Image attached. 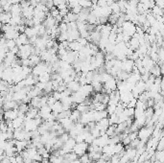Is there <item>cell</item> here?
Listing matches in <instances>:
<instances>
[{"label":"cell","mask_w":164,"mask_h":163,"mask_svg":"<svg viewBox=\"0 0 164 163\" xmlns=\"http://www.w3.org/2000/svg\"><path fill=\"white\" fill-rule=\"evenodd\" d=\"M134 94L131 91L129 92H124V93H120V102L123 104H127L131 101V99H134Z\"/></svg>","instance_id":"cell-15"},{"label":"cell","mask_w":164,"mask_h":163,"mask_svg":"<svg viewBox=\"0 0 164 163\" xmlns=\"http://www.w3.org/2000/svg\"><path fill=\"white\" fill-rule=\"evenodd\" d=\"M19 111L17 108L15 109H9V111H5L2 113V119H4L6 121H14L15 118L18 117Z\"/></svg>","instance_id":"cell-7"},{"label":"cell","mask_w":164,"mask_h":163,"mask_svg":"<svg viewBox=\"0 0 164 163\" xmlns=\"http://www.w3.org/2000/svg\"><path fill=\"white\" fill-rule=\"evenodd\" d=\"M80 5L83 7V9H89L92 7L93 3L91 0H80Z\"/></svg>","instance_id":"cell-30"},{"label":"cell","mask_w":164,"mask_h":163,"mask_svg":"<svg viewBox=\"0 0 164 163\" xmlns=\"http://www.w3.org/2000/svg\"><path fill=\"white\" fill-rule=\"evenodd\" d=\"M69 138H70V135H69V133H64V134L59 136V139L62 141V143H65L66 141H68Z\"/></svg>","instance_id":"cell-38"},{"label":"cell","mask_w":164,"mask_h":163,"mask_svg":"<svg viewBox=\"0 0 164 163\" xmlns=\"http://www.w3.org/2000/svg\"><path fill=\"white\" fill-rule=\"evenodd\" d=\"M100 74H101V83H103V84H106L107 82L112 78L111 75H110L109 72H107V71L103 72V73H100Z\"/></svg>","instance_id":"cell-29"},{"label":"cell","mask_w":164,"mask_h":163,"mask_svg":"<svg viewBox=\"0 0 164 163\" xmlns=\"http://www.w3.org/2000/svg\"><path fill=\"white\" fill-rule=\"evenodd\" d=\"M6 46L8 47V49L11 50L14 49L17 45V41H15V39H7V42H6Z\"/></svg>","instance_id":"cell-34"},{"label":"cell","mask_w":164,"mask_h":163,"mask_svg":"<svg viewBox=\"0 0 164 163\" xmlns=\"http://www.w3.org/2000/svg\"><path fill=\"white\" fill-rule=\"evenodd\" d=\"M20 33L15 29V27L12 28L11 30L7 31L6 33L3 34V37H5L6 39H17L18 37H19Z\"/></svg>","instance_id":"cell-12"},{"label":"cell","mask_w":164,"mask_h":163,"mask_svg":"<svg viewBox=\"0 0 164 163\" xmlns=\"http://www.w3.org/2000/svg\"><path fill=\"white\" fill-rule=\"evenodd\" d=\"M67 17H68V20L69 22H77L78 21V18H79V15L72 12L71 11L69 12V14L67 15Z\"/></svg>","instance_id":"cell-32"},{"label":"cell","mask_w":164,"mask_h":163,"mask_svg":"<svg viewBox=\"0 0 164 163\" xmlns=\"http://www.w3.org/2000/svg\"><path fill=\"white\" fill-rule=\"evenodd\" d=\"M78 41L80 42V44H81L82 46H86V45L88 44V40H87L86 37H79V39H78Z\"/></svg>","instance_id":"cell-40"},{"label":"cell","mask_w":164,"mask_h":163,"mask_svg":"<svg viewBox=\"0 0 164 163\" xmlns=\"http://www.w3.org/2000/svg\"><path fill=\"white\" fill-rule=\"evenodd\" d=\"M15 41H17V45L18 47H20L22 45L29 44V43H30V39H29V37L25 35V34H20L19 37H18L17 39H15Z\"/></svg>","instance_id":"cell-14"},{"label":"cell","mask_w":164,"mask_h":163,"mask_svg":"<svg viewBox=\"0 0 164 163\" xmlns=\"http://www.w3.org/2000/svg\"><path fill=\"white\" fill-rule=\"evenodd\" d=\"M81 116H82V113L78 111V109H73V111H71L70 117L69 118H70L74 123H78V122H80Z\"/></svg>","instance_id":"cell-22"},{"label":"cell","mask_w":164,"mask_h":163,"mask_svg":"<svg viewBox=\"0 0 164 163\" xmlns=\"http://www.w3.org/2000/svg\"><path fill=\"white\" fill-rule=\"evenodd\" d=\"M40 98H42V96H37L33 98L30 102V106H33V108H40Z\"/></svg>","instance_id":"cell-27"},{"label":"cell","mask_w":164,"mask_h":163,"mask_svg":"<svg viewBox=\"0 0 164 163\" xmlns=\"http://www.w3.org/2000/svg\"><path fill=\"white\" fill-rule=\"evenodd\" d=\"M91 84H92L93 89L95 92H101L102 91V88L104 87L103 83H101V82H92Z\"/></svg>","instance_id":"cell-28"},{"label":"cell","mask_w":164,"mask_h":163,"mask_svg":"<svg viewBox=\"0 0 164 163\" xmlns=\"http://www.w3.org/2000/svg\"><path fill=\"white\" fill-rule=\"evenodd\" d=\"M15 146L17 147L18 153H21L22 151L27 149L28 147V141L26 140H15Z\"/></svg>","instance_id":"cell-17"},{"label":"cell","mask_w":164,"mask_h":163,"mask_svg":"<svg viewBox=\"0 0 164 163\" xmlns=\"http://www.w3.org/2000/svg\"><path fill=\"white\" fill-rule=\"evenodd\" d=\"M52 114V108L51 106L46 105L42 106V108H39V116L42 118L43 121H47L48 120V118L50 117V115Z\"/></svg>","instance_id":"cell-9"},{"label":"cell","mask_w":164,"mask_h":163,"mask_svg":"<svg viewBox=\"0 0 164 163\" xmlns=\"http://www.w3.org/2000/svg\"><path fill=\"white\" fill-rule=\"evenodd\" d=\"M80 87H81V84L77 81H72L69 84H67V88L70 90L72 93L79 91Z\"/></svg>","instance_id":"cell-20"},{"label":"cell","mask_w":164,"mask_h":163,"mask_svg":"<svg viewBox=\"0 0 164 163\" xmlns=\"http://www.w3.org/2000/svg\"><path fill=\"white\" fill-rule=\"evenodd\" d=\"M79 159H80L82 163H91V162H92V160L90 159L89 155H88L87 153H86V155L80 156V157H79Z\"/></svg>","instance_id":"cell-36"},{"label":"cell","mask_w":164,"mask_h":163,"mask_svg":"<svg viewBox=\"0 0 164 163\" xmlns=\"http://www.w3.org/2000/svg\"><path fill=\"white\" fill-rule=\"evenodd\" d=\"M0 76H1V80L8 82L9 84H12V78H14V70L12 67L5 68L4 70H2L0 72Z\"/></svg>","instance_id":"cell-6"},{"label":"cell","mask_w":164,"mask_h":163,"mask_svg":"<svg viewBox=\"0 0 164 163\" xmlns=\"http://www.w3.org/2000/svg\"><path fill=\"white\" fill-rule=\"evenodd\" d=\"M58 121L62 124V126L64 127V128L65 130L66 133H69V131H70L72 130V128L74 127V125H75L74 122L72 121L69 117L60 119V120H58Z\"/></svg>","instance_id":"cell-11"},{"label":"cell","mask_w":164,"mask_h":163,"mask_svg":"<svg viewBox=\"0 0 164 163\" xmlns=\"http://www.w3.org/2000/svg\"><path fill=\"white\" fill-rule=\"evenodd\" d=\"M12 19V15L11 12H2L1 15H0V20H1L2 24H9Z\"/></svg>","instance_id":"cell-21"},{"label":"cell","mask_w":164,"mask_h":163,"mask_svg":"<svg viewBox=\"0 0 164 163\" xmlns=\"http://www.w3.org/2000/svg\"><path fill=\"white\" fill-rule=\"evenodd\" d=\"M51 108H52L53 113L57 114V115L64 111V106H62V103L61 101H57L55 104L51 106Z\"/></svg>","instance_id":"cell-19"},{"label":"cell","mask_w":164,"mask_h":163,"mask_svg":"<svg viewBox=\"0 0 164 163\" xmlns=\"http://www.w3.org/2000/svg\"><path fill=\"white\" fill-rule=\"evenodd\" d=\"M152 14L154 15V17H159V15H163V9H161L158 6H154V7L152 9Z\"/></svg>","instance_id":"cell-31"},{"label":"cell","mask_w":164,"mask_h":163,"mask_svg":"<svg viewBox=\"0 0 164 163\" xmlns=\"http://www.w3.org/2000/svg\"><path fill=\"white\" fill-rule=\"evenodd\" d=\"M34 47L35 46L31 43L20 46L19 51L17 53V57L19 59H29L30 56L34 54Z\"/></svg>","instance_id":"cell-1"},{"label":"cell","mask_w":164,"mask_h":163,"mask_svg":"<svg viewBox=\"0 0 164 163\" xmlns=\"http://www.w3.org/2000/svg\"><path fill=\"white\" fill-rule=\"evenodd\" d=\"M48 67H49V64L48 62H45V61H42L39 62V64L35 65L33 67V72L32 74L35 75V76L39 77L40 75H42L44 73H48Z\"/></svg>","instance_id":"cell-2"},{"label":"cell","mask_w":164,"mask_h":163,"mask_svg":"<svg viewBox=\"0 0 164 163\" xmlns=\"http://www.w3.org/2000/svg\"><path fill=\"white\" fill-rule=\"evenodd\" d=\"M88 147H89V144H87L86 142L77 143L76 145H75L74 149H73V153H75L79 157H80V156L86 155V153H87Z\"/></svg>","instance_id":"cell-5"},{"label":"cell","mask_w":164,"mask_h":163,"mask_svg":"<svg viewBox=\"0 0 164 163\" xmlns=\"http://www.w3.org/2000/svg\"><path fill=\"white\" fill-rule=\"evenodd\" d=\"M37 79H39V82H42V83H48V82L52 81V78H51V74L50 73H44L42 75H40V76L37 77Z\"/></svg>","instance_id":"cell-25"},{"label":"cell","mask_w":164,"mask_h":163,"mask_svg":"<svg viewBox=\"0 0 164 163\" xmlns=\"http://www.w3.org/2000/svg\"><path fill=\"white\" fill-rule=\"evenodd\" d=\"M82 46L80 44V42L78 40H75V41H72V42H69V46H68V49L70 51H74V52H79L80 50L82 49Z\"/></svg>","instance_id":"cell-23"},{"label":"cell","mask_w":164,"mask_h":163,"mask_svg":"<svg viewBox=\"0 0 164 163\" xmlns=\"http://www.w3.org/2000/svg\"><path fill=\"white\" fill-rule=\"evenodd\" d=\"M156 2V5L158 6L161 9H164V0H154Z\"/></svg>","instance_id":"cell-42"},{"label":"cell","mask_w":164,"mask_h":163,"mask_svg":"<svg viewBox=\"0 0 164 163\" xmlns=\"http://www.w3.org/2000/svg\"><path fill=\"white\" fill-rule=\"evenodd\" d=\"M122 29L124 35L132 37L134 36V34L136 33V25L134 22H131V21H126L122 26Z\"/></svg>","instance_id":"cell-3"},{"label":"cell","mask_w":164,"mask_h":163,"mask_svg":"<svg viewBox=\"0 0 164 163\" xmlns=\"http://www.w3.org/2000/svg\"><path fill=\"white\" fill-rule=\"evenodd\" d=\"M110 8H111V10H112V14H121L120 7H119L117 2L112 3V4L110 5Z\"/></svg>","instance_id":"cell-33"},{"label":"cell","mask_w":164,"mask_h":163,"mask_svg":"<svg viewBox=\"0 0 164 163\" xmlns=\"http://www.w3.org/2000/svg\"><path fill=\"white\" fill-rule=\"evenodd\" d=\"M134 61H132L131 59H126L122 61V70L127 72V73H131L134 71Z\"/></svg>","instance_id":"cell-8"},{"label":"cell","mask_w":164,"mask_h":163,"mask_svg":"<svg viewBox=\"0 0 164 163\" xmlns=\"http://www.w3.org/2000/svg\"><path fill=\"white\" fill-rule=\"evenodd\" d=\"M76 109H78V111H80L82 114H83V113H86V112H88V111H91L90 106L86 105L84 103H81V104H78Z\"/></svg>","instance_id":"cell-24"},{"label":"cell","mask_w":164,"mask_h":163,"mask_svg":"<svg viewBox=\"0 0 164 163\" xmlns=\"http://www.w3.org/2000/svg\"><path fill=\"white\" fill-rule=\"evenodd\" d=\"M79 91L83 94L86 98H87V97H90L91 95H92L93 92H94V89H93L92 84H84V86H81Z\"/></svg>","instance_id":"cell-10"},{"label":"cell","mask_w":164,"mask_h":163,"mask_svg":"<svg viewBox=\"0 0 164 163\" xmlns=\"http://www.w3.org/2000/svg\"><path fill=\"white\" fill-rule=\"evenodd\" d=\"M116 108H117L116 105H108V106H107V111H108V113H109V116L115 113Z\"/></svg>","instance_id":"cell-35"},{"label":"cell","mask_w":164,"mask_h":163,"mask_svg":"<svg viewBox=\"0 0 164 163\" xmlns=\"http://www.w3.org/2000/svg\"><path fill=\"white\" fill-rule=\"evenodd\" d=\"M57 101H58V100H57L54 96H53V95H50V96H48V102H47V105L50 106H52Z\"/></svg>","instance_id":"cell-39"},{"label":"cell","mask_w":164,"mask_h":163,"mask_svg":"<svg viewBox=\"0 0 164 163\" xmlns=\"http://www.w3.org/2000/svg\"><path fill=\"white\" fill-rule=\"evenodd\" d=\"M82 10H83V7H82L81 5H78V6H76V7H74L73 9H71V12H74V14H76V15H79L82 12Z\"/></svg>","instance_id":"cell-41"},{"label":"cell","mask_w":164,"mask_h":163,"mask_svg":"<svg viewBox=\"0 0 164 163\" xmlns=\"http://www.w3.org/2000/svg\"><path fill=\"white\" fill-rule=\"evenodd\" d=\"M153 127H142L138 131V138L143 142H146V141L149 139V137L152 135V133H154L153 131Z\"/></svg>","instance_id":"cell-4"},{"label":"cell","mask_w":164,"mask_h":163,"mask_svg":"<svg viewBox=\"0 0 164 163\" xmlns=\"http://www.w3.org/2000/svg\"><path fill=\"white\" fill-rule=\"evenodd\" d=\"M10 12H11L12 17L22 15V7H21V5L20 4H12Z\"/></svg>","instance_id":"cell-18"},{"label":"cell","mask_w":164,"mask_h":163,"mask_svg":"<svg viewBox=\"0 0 164 163\" xmlns=\"http://www.w3.org/2000/svg\"><path fill=\"white\" fill-rule=\"evenodd\" d=\"M67 5L69 9H73L76 6L80 5V0H67Z\"/></svg>","instance_id":"cell-37"},{"label":"cell","mask_w":164,"mask_h":163,"mask_svg":"<svg viewBox=\"0 0 164 163\" xmlns=\"http://www.w3.org/2000/svg\"><path fill=\"white\" fill-rule=\"evenodd\" d=\"M35 14V8L33 6H29L28 8H25L22 10V17L25 19H33Z\"/></svg>","instance_id":"cell-13"},{"label":"cell","mask_w":164,"mask_h":163,"mask_svg":"<svg viewBox=\"0 0 164 163\" xmlns=\"http://www.w3.org/2000/svg\"><path fill=\"white\" fill-rule=\"evenodd\" d=\"M71 97H72V100H73V103H76V104H81V103H84V100H86V97H84L80 91L72 93Z\"/></svg>","instance_id":"cell-16"},{"label":"cell","mask_w":164,"mask_h":163,"mask_svg":"<svg viewBox=\"0 0 164 163\" xmlns=\"http://www.w3.org/2000/svg\"><path fill=\"white\" fill-rule=\"evenodd\" d=\"M30 61H31V64H32V67H34L35 65L39 64V62H42V59H40V56L39 55H36V54H32L30 56Z\"/></svg>","instance_id":"cell-26"}]
</instances>
